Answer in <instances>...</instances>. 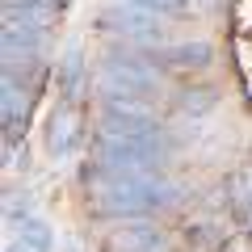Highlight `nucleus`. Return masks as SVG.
Listing matches in <instances>:
<instances>
[{"instance_id": "9", "label": "nucleus", "mask_w": 252, "mask_h": 252, "mask_svg": "<svg viewBox=\"0 0 252 252\" xmlns=\"http://www.w3.org/2000/svg\"><path fill=\"white\" fill-rule=\"evenodd\" d=\"M227 198H231V219L235 227L252 235V177H231L227 181Z\"/></svg>"}, {"instance_id": "4", "label": "nucleus", "mask_w": 252, "mask_h": 252, "mask_svg": "<svg viewBox=\"0 0 252 252\" xmlns=\"http://www.w3.org/2000/svg\"><path fill=\"white\" fill-rule=\"evenodd\" d=\"M101 30L118 34L126 46H152V42L164 38V26H160L156 13H143L135 4H122V0H114V4L101 9Z\"/></svg>"}, {"instance_id": "1", "label": "nucleus", "mask_w": 252, "mask_h": 252, "mask_svg": "<svg viewBox=\"0 0 252 252\" xmlns=\"http://www.w3.org/2000/svg\"><path fill=\"white\" fill-rule=\"evenodd\" d=\"M93 198V210L101 219H152L160 210H172L181 202V189L164 177H152V181H114V185H97L89 193Z\"/></svg>"}, {"instance_id": "11", "label": "nucleus", "mask_w": 252, "mask_h": 252, "mask_svg": "<svg viewBox=\"0 0 252 252\" xmlns=\"http://www.w3.org/2000/svg\"><path fill=\"white\" fill-rule=\"evenodd\" d=\"M38 67H42V55H4V80L17 84V89L30 93V84H34Z\"/></svg>"}, {"instance_id": "16", "label": "nucleus", "mask_w": 252, "mask_h": 252, "mask_svg": "<svg viewBox=\"0 0 252 252\" xmlns=\"http://www.w3.org/2000/svg\"><path fill=\"white\" fill-rule=\"evenodd\" d=\"M122 4H135V9L156 13V17H164V13H185L189 9V0H122Z\"/></svg>"}, {"instance_id": "6", "label": "nucleus", "mask_w": 252, "mask_h": 252, "mask_svg": "<svg viewBox=\"0 0 252 252\" xmlns=\"http://www.w3.org/2000/svg\"><path fill=\"white\" fill-rule=\"evenodd\" d=\"M118 252H168V231L156 227L152 219H130L126 227L114 231Z\"/></svg>"}, {"instance_id": "7", "label": "nucleus", "mask_w": 252, "mask_h": 252, "mask_svg": "<svg viewBox=\"0 0 252 252\" xmlns=\"http://www.w3.org/2000/svg\"><path fill=\"white\" fill-rule=\"evenodd\" d=\"M147 59L160 72L164 67H172V72H202V67H210L215 51H210V42H177V46H164V51L147 55Z\"/></svg>"}, {"instance_id": "13", "label": "nucleus", "mask_w": 252, "mask_h": 252, "mask_svg": "<svg viewBox=\"0 0 252 252\" xmlns=\"http://www.w3.org/2000/svg\"><path fill=\"white\" fill-rule=\"evenodd\" d=\"M17 244L26 252H51L55 248V235H51V227H46L42 219H26V223L17 227Z\"/></svg>"}, {"instance_id": "12", "label": "nucleus", "mask_w": 252, "mask_h": 252, "mask_svg": "<svg viewBox=\"0 0 252 252\" xmlns=\"http://www.w3.org/2000/svg\"><path fill=\"white\" fill-rule=\"evenodd\" d=\"M80 76H84V51H80V46H72V51L63 55V67H59V93H63L67 105H72L76 93H80Z\"/></svg>"}, {"instance_id": "8", "label": "nucleus", "mask_w": 252, "mask_h": 252, "mask_svg": "<svg viewBox=\"0 0 252 252\" xmlns=\"http://www.w3.org/2000/svg\"><path fill=\"white\" fill-rule=\"evenodd\" d=\"M46 152H51L55 160H63V156L76 152V130H72L67 101H59V105L51 109V122H46Z\"/></svg>"}, {"instance_id": "2", "label": "nucleus", "mask_w": 252, "mask_h": 252, "mask_svg": "<svg viewBox=\"0 0 252 252\" xmlns=\"http://www.w3.org/2000/svg\"><path fill=\"white\" fill-rule=\"evenodd\" d=\"M97 84H101V101L105 97L147 101L156 93V84H160V72H156V63L147 59L139 46H114V51L101 55Z\"/></svg>"}, {"instance_id": "18", "label": "nucleus", "mask_w": 252, "mask_h": 252, "mask_svg": "<svg viewBox=\"0 0 252 252\" xmlns=\"http://www.w3.org/2000/svg\"><path fill=\"white\" fill-rule=\"evenodd\" d=\"M9 252H26V248H21V244H9Z\"/></svg>"}, {"instance_id": "10", "label": "nucleus", "mask_w": 252, "mask_h": 252, "mask_svg": "<svg viewBox=\"0 0 252 252\" xmlns=\"http://www.w3.org/2000/svg\"><path fill=\"white\" fill-rule=\"evenodd\" d=\"M4 13H17V17H34L42 26H51L55 17L67 13V0H4Z\"/></svg>"}, {"instance_id": "15", "label": "nucleus", "mask_w": 252, "mask_h": 252, "mask_svg": "<svg viewBox=\"0 0 252 252\" xmlns=\"http://www.w3.org/2000/svg\"><path fill=\"white\" fill-rule=\"evenodd\" d=\"M4 219L13 227H21L26 219H34V193H21V189H9V198H4Z\"/></svg>"}, {"instance_id": "3", "label": "nucleus", "mask_w": 252, "mask_h": 252, "mask_svg": "<svg viewBox=\"0 0 252 252\" xmlns=\"http://www.w3.org/2000/svg\"><path fill=\"white\" fill-rule=\"evenodd\" d=\"M164 126L156 122L152 105L135 97H105L97 105V135H118V139H143L160 135Z\"/></svg>"}, {"instance_id": "17", "label": "nucleus", "mask_w": 252, "mask_h": 252, "mask_svg": "<svg viewBox=\"0 0 252 252\" xmlns=\"http://www.w3.org/2000/svg\"><path fill=\"white\" fill-rule=\"evenodd\" d=\"M193 4H198V9H215L219 0H193Z\"/></svg>"}, {"instance_id": "5", "label": "nucleus", "mask_w": 252, "mask_h": 252, "mask_svg": "<svg viewBox=\"0 0 252 252\" xmlns=\"http://www.w3.org/2000/svg\"><path fill=\"white\" fill-rule=\"evenodd\" d=\"M46 30L34 17H17V13H4V55H42L46 51Z\"/></svg>"}, {"instance_id": "14", "label": "nucleus", "mask_w": 252, "mask_h": 252, "mask_svg": "<svg viewBox=\"0 0 252 252\" xmlns=\"http://www.w3.org/2000/svg\"><path fill=\"white\" fill-rule=\"evenodd\" d=\"M219 105V93L215 89H206V84H202V89H181L177 93V109L181 114H206V109H215Z\"/></svg>"}]
</instances>
